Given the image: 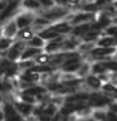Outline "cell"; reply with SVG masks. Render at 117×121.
Returning <instances> with one entry per match:
<instances>
[{
    "instance_id": "6da1fadb",
    "label": "cell",
    "mask_w": 117,
    "mask_h": 121,
    "mask_svg": "<svg viewBox=\"0 0 117 121\" xmlns=\"http://www.w3.org/2000/svg\"><path fill=\"white\" fill-rule=\"evenodd\" d=\"M73 9L71 8H66V6H59V5H55L50 8V9H47V10H42L39 15L44 17L47 20H49L52 24L54 23H58L60 20H67L69 18V15L72 14Z\"/></svg>"
},
{
    "instance_id": "7a4b0ae2",
    "label": "cell",
    "mask_w": 117,
    "mask_h": 121,
    "mask_svg": "<svg viewBox=\"0 0 117 121\" xmlns=\"http://www.w3.org/2000/svg\"><path fill=\"white\" fill-rule=\"evenodd\" d=\"M112 100L113 98L106 95L103 91H93V92H91L88 104L92 108H107Z\"/></svg>"
},
{
    "instance_id": "3957f363",
    "label": "cell",
    "mask_w": 117,
    "mask_h": 121,
    "mask_svg": "<svg viewBox=\"0 0 117 121\" xmlns=\"http://www.w3.org/2000/svg\"><path fill=\"white\" fill-rule=\"evenodd\" d=\"M96 17H97V13H89V11H84V10H73L67 20H69L71 24L75 26L79 24L92 23L94 22Z\"/></svg>"
},
{
    "instance_id": "277c9868",
    "label": "cell",
    "mask_w": 117,
    "mask_h": 121,
    "mask_svg": "<svg viewBox=\"0 0 117 121\" xmlns=\"http://www.w3.org/2000/svg\"><path fill=\"white\" fill-rule=\"evenodd\" d=\"M26 44L25 42H21L19 39H15L14 44L11 45V48L9 51H6L5 53H0V57H5V58L10 59L11 62H19L21 58V54L24 52V49L26 48Z\"/></svg>"
},
{
    "instance_id": "5b68a950",
    "label": "cell",
    "mask_w": 117,
    "mask_h": 121,
    "mask_svg": "<svg viewBox=\"0 0 117 121\" xmlns=\"http://www.w3.org/2000/svg\"><path fill=\"white\" fill-rule=\"evenodd\" d=\"M84 57L83 56H75V57H71L67 60H64L63 64L59 67V71L63 73H77L81 68Z\"/></svg>"
},
{
    "instance_id": "8992f818",
    "label": "cell",
    "mask_w": 117,
    "mask_h": 121,
    "mask_svg": "<svg viewBox=\"0 0 117 121\" xmlns=\"http://www.w3.org/2000/svg\"><path fill=\"white\" fill-rule=\"evenodd\" d=\"M37 15L38 14H35V13H32V11H26V10L21 9L20 13H19L14 19H15V22H17L19 29H24V28H29V26L33 25Z\"/></svg>"
},
{
    "instance_id": "52a82bcc",
    "label": "cell",
    "mask_w": 117,
    "mask_h": 121,
    "mask_svg": "<svg viewBox=\"0 0 117 121\" xmlns=\"http://www.w3.org/2000/svg\"><path fill=\"white\" fill-rule=\"evenodd\" d=\"M19 26L15 22V19H9V20L1 23V33L0 37H6V38H11V39H17L18 33H19Z\"/></svg>"
},
{
    "instance_id": "ba28073f",
    "label": "cell",
    "mask_w": 117,
    "mask_h": 121,
    "mask_svg": "<svg viewBox=\"0 0 117 121\" xmlns=\"http://www.w3.org/2000/svg\"><path fill=\"white\" fill-rule=\"evenodd\" d=\"M13 104L15 106V108H17V111L20 113L24 119H28V117L34 115L35 105H30V104H26V102H23L20 100H18V98H15L14 95H13Z\"/></svg>"
},
{
    "instance_id": "9c48e42d",
    "label": "cell",
    "mask_w": 117,
    "mask_h": 121,
    "mask_svg": "<svg viewBox=\"0 0 117 121\" xmlns=\"http://www.w3.org/2000/svg\"><path fill=\"white\" fill-rule=\"evenodd\" d=\"M104 82L102 81V78L97 74L91 73L84 78V86L87 90H89L91 92L93 91H102V87H103Z\"/></svg>"
},
{
    "instance_id": "30bf717a",
    "label": "cell",
    "mask_w": 117,
    "mask_h": 121,
    "mask_svg": "<svg viewBox=\"0 0 117 121\" xmlns=\"http://www.w3.org/2000/svg\"><path fill=\"white\" fill-rule=\"evenodd\" d=\"M82 40L73 35H68L63 42V52H78Z\"/></svg>"
},
{
    "instance_id": "8fae6325",
    "label": "cell",
    "mask_w": 117,
    "mask_h": 121,
    "mask_svg": "<svg viewBox=\"0 0 117 121\" xmlns=\"http://www.w3.org/2000/svg\"><path fill=\"white\" fill-rule=\"evenodd\" d=\"M52 26L60 34V35H64V37L71 35L72 30H73V25L69 23V20H60L58 23L52 24Z\"/></svg>"
},
{
    "instance_id": "7c38bea8",
    "label": "cell",
    "mask_w": 117,
    "mask_h": 121,
    "mask_svg": "<svg viewBox=\"0 0 117 121\" xmlns=\"http://www.w3.org/2000/svg\"><path fill=\"white\" fill-rule=\"evenodd\" d=\"M21 9L26 11H32V13L35 14H39L43 10L39 0H21Z\"/></svg>"
},
{
    "instance_id": "4fadbf2b",
    "label": "cell",
    "mask_w": 117,
    "mask_h": 121,
    "mask_svg": "<svg viewBox=\"0 0 117 121\" xmlns=\"http://www.w3.org/2000/svg\"><path fill=\"white\" fill-rule=\"evenodd\" d=\"M43 52H44V49L34 48V47L26 45V48L24 49V52H23V54H21L20 60H34L40 53H43Z\"/></svg>"
},
{
    "instance_id": "5bb4252c",
    "label": "cell",
    "mask_w": 117,
    "mask_h": 121,
    "mask_svg": "<svg viewBox=\"0 0 117 121\" xmlns=\"http://www.w3.org/2000/svg\"><path fill=\"white\" fill-rule=\"evenodd\" d=\"M91 72L93 74L97 76H102L106 73H109L107 66H106L104 60H92V68H91Z\"/></svg>"
},
{
    "instance_id": "9a60e30c",
    "label": "cell",
    "mask_w": 117,
    "mask_h": 121,
    "mask_svg": "<svg viewBox=\"0 0 117 121\" xmlns=\"http://www.w3.org/2000/svg\"><path fill=\"white\" fill-rule=\"evenodd\" d=\"M52 25V23L49 22V20H47L44 17H42V15H39L38 14L37 15V18H35V20H34V23H33V29L35 30V33L38 34L39 32H42L43 29H45V28H48V26H50Z\"/></svg>"
},
{
    "instance_id": "2e32d148",
    "label": "cell",
    "mask_w": 117,
    "mask_h": 121,
    "mask_svg": "<svg viewBox=\"0 0 117 121\" xmlns=\"http://www.w3.org/2000/svg\"><path fill=\"white\" fill-rule=\"evenodd\" d=\"M92 23H86V24H79V25L73 26V30H72L71 35H73V37L79 38V39H81V38L87 32H89V30L92 29Z\"/></svg>"
},
{
    "instance_id": "e0dca14e",
    "label": "cell",
    "mask_w": 117,
    "mask_h": 121,
    "mask_svg": "<svg viewBox=\"0 0 117 121\" xmlns=\"http://www.w3.org/2000/svg\"><path fill=\"white\" fill-rule=\"evenodd\" d=\"M39 35L43 38V39L45 40V42H50V40H54V39H57L58 37H60V34L57 32V30L53 28V26L50 25V26H48V28H45V29H43L42 32H39L38 33Z\"/></svg>"
},
{
    "instance_id": "ac0fdd59",
    "label": "cell",
    "mask_w": 117,
    "mask_h": 121,
    "mask_svg": "<svg viewBox=\"0 0 117 121\" xmlns=\"http://www.w3.org/2000/svg\"><path fill=\"white\" fill-rule=\"evenodd\" d=\"M96 45H98V47H106V48L117 47V39L109 35H106V34H102L100 37V39L97 40Z\"/></svg>"
},
{
    "instance_id": "d6986e66",
    "label": "cell",
    "mask_w": 117,
    "mask_h": 121,
    "mask_svg": "<svg viewBox=\"0 0 117 121\" xmlns=\"http://www.w3.org/2000/svg\"><path fill=\"white\" fill-rule=\"evenodd\" d=\"M35 34H37V33H35V30L33 29V26H29V28H24V29H20V30H19L17 39L28 43V42L32 39L34 35H35Z\"/></svg>"
},
{
    "instance_id": "ffe728a7",
    "label": "cell",
    "mask_w": 117,
    "mask_h": 121,
    "mask_svg": "<svg viewBox=\"0 0 117 121\" xmlns=\"http://www.w3.org/2000/svg\"><path fill=\"white\" fill-rule=\"evenodd\" d=\"M91 116L96 121H108V110L107 108H92Z\"/></svg>"
},
{
    "instance_id": "44dd1931",
    "label": "cell",
    "mask_w": 117,
    "mask_h": 121,
    "mask_svg": "<svg viewBox=\"0 0 117 121\" xmlns=\"http://www.w3.org/2000/svg\"><path fill=\"white\" fill-rule=\"evenodd\" d=\"M29 45V47H34V48H40V49H44L45 44H47V42H45L43 38H42L39 34H35L32 39H30L28 43H26Z\"/></svg>"
},
{
    "instance_id": "7402d4cb",
    "label": "cell",
    "mask_w": 117,
    "mask_h": 121,
    "mask_svg": "<svg viewBox=\"0 0 117 121\" xmlns=\"http://www.w3.org/2000/svg\"><path fill=\"white\" fill-rule=\"evenodd\" d=\"M50 60H52V54L43 52L34 59V62H35L37 66H48V64H50Z\"/></svg>"
},
{
    "instance_id": "603a6c76",
    "label": "cell",
    "mask_w": 117,
    "mask_h": 121,
    "mask_svg": "<svg viewBox=\"0 0 117 121\" xmlns=\"http://www.w3.org/2000/svg\"><path fill=\"white\" fill-rule=\"evenodd\" d=\"M15 39L6 37H0V53H5L6 51H9L11 48V45L14 44Z\"/></svg>"
},
{
    "instance_id": "cb8c5ba5",
    "label": "cell",
    "mask_w": 117,
    "mask_h": 121,
    "mask_svg": "<svg viewBox=\"0 0 117 121\" xmlns=\"http://www.w3.org/2000/svg\"><path fill=\"white\" fill-rule=\"evenodd\" d=\"M103 34H106V35H109V37H112V38H116V39H117V25H116V24L109 25L108 28L103 32Z\"/></svg>"
},
{
    "instance_id": "d4e9b609",
    "label": "cell",
    "mask_w": 117,
    "mask_h": 121,
    "mask_svg": "<svg viewBox=\"0 0 117 121\" xmlns=\"http://www.w3.org/2000/svg\"><path fill=\"white\" fill-rule=\"evenodd\" d=\"M39 1H40V5L43 10H47V9H50V8L55 6L54 0H39Z\"/></svg>"
},
{
    "instance_id": "484cf974",
    "label": "cell",
    "mask_w": 117,
    "mask_h": 121,
    "mask_svg": "<svg viewBox=\"0 0 117 121\" xmlns=\"http://www.w3.org/2000/svg\"><path fill=\"white\" fill-rule=\"evenodd\" d=\"M113 1H115V0H96V3H97V5L100 6V9L106 6V5H108V4H113Z\"/></svg>"
},
{
    "instance_id": "4316f807",
    "label": "cell",
    "mask_w": 117,
    "mask_h": 121,
    "mask_svg": "<svg viewBox=\"0 0 117 121\" xmlns=\"http://www.w3.org/2000/svg\"><path fill=\"white\" fill-rule=\"evenodd\" d=\"M39 121H52L54 117H50V116H48V115H44V113H42V115H39L37 117Z\"/></svg>"
},
{
    "instance_id": "83f0119b",
    "label": "cell",
    "mask_w": 117,
    "mask_h": 121,
    "mask_svg": "<svg viewBox=\"0 0 117 121\" xmlns=\"http://www.w3.org/2000/svg\"><path fill=\"white\" fill-rule=\"evenodd\" d=\"M54 1H55V5L69 8V5H68V0H54Z\"/></svg>"
},
{
    "instance_id": "f1b7e54d",
    "label": "cell",
    "mask_w": 117,
    "mask_h": 121,
    "mask_svg": "<svg viewBox=\"0 0 117 121\" xmlns=\"http://www.w3.org/2000/svg\"><path fill=\"white\" fill-rule=\"evenodd\" d=\"M26 120H28V121H39V120H38L35 116H30V117H28Z\"/></svg>"
},
{
    "instance_id": "f546056e",
    "label": "cell",
    "mask_w": 117,
    "mask_h": 121,
    "mask_svg": "<svg viewBox=\"0 0 117 121\" xmlns=\"http://www.w3.org/2000/svg\"><path fill=\"white\" fill-rule=\"evenodd\" d=\"M113 5H115V6L117 8V0H115V1H113Z\"/></svg>"
},
{
    "instance_id": "4dcf8cb0",
    "label": "cell",
    "mask_w": 117,
    "mask_h": 121,
    "mask_svg": "<svg viewBox=\"0 0 117 121\" xmlns=\"http://www.w3.org/2000/svg\"><path fill=\"white\" fill-rule=\"evenodd\" d=\"M83 1H96V0H83Z\"/></svg>"
},
{
    "instance_id": "1f68e13d",
    "label": "cell",
    "mask_w": 117,
    "mask_h": 121,
    "mask_svg": "<svg viewBox=\"0 0 117 121\" xmlns=\"http://www.w3.org/2000/svg\"><path fill=\"white\" fill-rule=\"evenodd\" d=\"M81 121H82V120H81Z\"/></svg>"
}]
</instances>
